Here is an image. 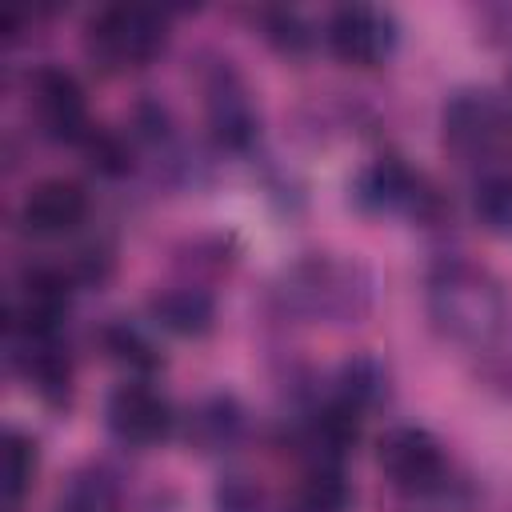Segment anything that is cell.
Returning <instances> with one entry per match:
<instances>
[{
    "mask_svg": "<svg viewBox=\"0 0 512 512\" xmlns=\"http://www.w3.org/2000/svg\"><path fill=\"white\" fill-rule=\"evenodd\" d=\"M428 320L432 328L468 348H484L508 320L500 280L472 260H440L428 276Z\"/></svg>",
    "mask_w": 512,
    "mask_h": 512,
    "instance_id": "cell-1",
    "label": "cell"
},
{
    "mask_svg": "<svg viewBox=\"0 0 512 512\" xmlns=\"http://www.w3.org/2000/svg\"><path fill=\"white\" fill-rule=\"evenodd\" d=\"M280 304L312 324H360L372 308V272L352 256L308 252L284 268Z\"/></svg>",
    "mask_w": 512,
    "mask_h": 512,
    "instance_id": "cell-2",
    "label": "cell"
},
{
    "mask_svg": "<svg viewBox=\"0 0 512 512\" xmlns=\"http://www.w3.org/2000/svg\"><path fill=\"white\" fill-rule=\"evenodd\" d=\"M444 148L456 164L496 172L500 160L512 152V112L488 88H460L440 116Z\"/></svg>",
    "mask_w": 512,
    "mask_h": 512,
    "instance_id": "cell-3",
    "label": "cell"
},
{
    "mask_svg": "<svg viewBox=\"0 0 512 512\" xmlns=\"http://www.w3.org/2000/svg\"><path fill=\"white\" fill-rule=\"evenodd\" d=\"M168 44V20L144 4H108L84 24V52L104 72L148 68Z\"/></svg>",
    "mask_w": 512,
    "mask_h": 512,
    "instance_id": "cell-4",
    "label": "cell"
},
{
    "mask_svg": "<svg viewBox=\"0 0 512 512\" xmlns=\"http://www.w3.org/2000/svg\"><path fill=\"white\" fill-rule=\"evenodd\" d=\"M376 464H380L384 480L408 496H432L448 480V456H444L440 440L416 424L388 428L376 444Z\"/></svg>",
    "mask_w": 512,
    "mask_h": 512,
    "instance_id": "cell-5",
    "label": "cell"
},
{
    "mask_svg": "<svg viewBox=\"0 0 512 512\" xmlns=\"http://www.w3.org/2000/svg\"><path fill=\"white\" fill-rule=\"evenodd\" d=\"M352 200L364 208V212H404V216H416V220H432L440 212V200L432 192V184L412 172L400 156H380L372 160L368 168H360L356 184H352Z\"/></svg>",
    "mask_w": 512,
    "mask_h": 512,
    "instance_id": "cell-6",
    "label": "cell"
},
{
    "mask_svg": "<svg viewBox=\"0 0 512 512\" xmlns=\"http://www.w3.org/2000/svg\"><path fill=\"white\" fill-rule=\"evenodd\" d=\"M324 40L340 64L376 68L396 48V20H392V12L376 8V4H340L328 16Z\"/></svg>",
    "mask_w": 512,
    "mask_h": 512,
    "instance_id": "cell-7",
    "label": "cell"
},
{
    "mask_svg": "<svg viewBox=\"0 0 512 512\" xmlns=\"http://www.w3.org/2000/svg\"><path fill=\"white\" fill-rule=\"evenodd\" d=\"M104 420H108V432L120 444L152 448V444L168 440V432L176 424V412H172L168 396L160 388H152L148 380H124L108 392Z\"/></svg>",
    "mask_w": 512,
    "mask_h": 512,
    "instance_id": "cell-8",
    "label": "cell"
},
{
    "mask_svg": "<svg viewBox=\"0 0 512 512\" xmlns=\"http://www.w3.org/2000/svg\"><path fill=\"white\" fill-rule=\"evenodd\" d=\"M32 112H36V124L48 140L84 144V136L92 132L84 88L64 68H40L32 76Z\"/></svg>",
    "mask_w": 512,
    "mask_h": 512,
    "instance_id": "cell-9",
    "label": "cell"
},
{
    "mask_svg": "<svg viewBox=\"0 0 512 512\" xmlns=\"http://www.w3.org/2000/svg\"><path fill=\"white\" fill-rule=\"evenodd\" d=\"M204 112H208V128H212V140L228 152H244L256 132H260V116H256V104L244 88V80L220 64L212 68L208 84H204Z\"/></svg>",
    "mask_w": 512,
    "mask_h": 512,
    "instance_id": "cell-10",
    "label": "cell"
},
{
    "mask_svg": "<svg viewBox=\"0 0 512 512\" xmlns=\"http://www.w3.org/2000/svg\"><path fill=\"white\" fill-rule=\"evenodd\" d=\"M84 216H88V192L64 176L32 184L20 200V228L28 236H40V240L76 232L84 224Z\"/></svg>",
    "mask_w": 512,
    "mask_h": 512,
    "instance_id": "cell-11",
    "label": "cell"
},
{
    "mask_svg": "<svg viewBox=\"0 0 512 512\" xmlns=\"http://www.w3.org/2000/svg\"><path fill=\"white\" fill-rule=\"evenodd\" d=\"M8 344L12 364L36 388V396L48 404H64L72 392V360L60 344V332H8Z\"/></svg>",
    "mask_w": 512,
    "mask_h": 512,
    "instance_id": "cell-12",
    "label": "cell"
},
{
    "mask_svg": "<svg viewBox=\"0 0 512 512\" xmlns=\"http://www.w3.org/2000/svg\"><path fill=\"white\" fill-rule=\"evenodd\" d=\"M148 312L160 328L176 332V336H204L216 320V304L204 288L196 284H176V288H160L148 300Z\"/></svg>",
    "mask_w": 512,
    "mask_h": 512,
    "instance_id": "cell-13",
    "label": "cell"
},
{
    "mask_svg": "<svg viewBox=\"0 0 512 512\" xmlns=\"http://www.w3.org/2000/svg\"><path fill=\"white\" fill-rule=\"evenodd\" d=\"M384 392H388V376H384L380 360H372V356H352V360L340 368V376H336L332 400L344 404V408L356 412V416H368V412L384 400Z\"/></svg>",
    "mask_w": 512,
    "mask_h": 512,
    "instance_id": "cell-14",
    "label": "cell"
},
{
    "mask_svg": "<svg viewBox=\"0 0 512 512\" xmlns=\"http://www.w3.org/2000/svg\"><path fill=\"white\" fill-rule=\"evenodd\" d=\"M472 212L488 236L512 240V168L484 172L472 188Z\"/></svg>",
    "mask_w": 512,
    "mask_h": 512,
    "instance_id": "cell-15",
    "label": "cell"
},
{
    "mask_svg": "<svg viewBox=\"0 0 512 512\" xmlns=\"http://www.w3.org/2000/svg\"><path fill=\"white\" fill-rule=\"evenodd\" d=\"M240 424H244L240 404H236L232 396H212V400H204V404L192 412L188 436H192V444H196L200 452H220V448L236 444Z\"/></svg>",
    "mask_w": 512,
    "mask_h": 512,
    "instance_id": "cell-16",
    "label": "cell"
},
{
    "mask_svg": "<svg viewBox=\"0 0 512 512\" xmlns=\"http://www.w3.org/2000/svg\"><path fill=\"white\" fill-rule=\"evenodd\" d=\"M60 512H120V488L112 472L104 468H84L68 480L60 492Z\"/></svg>",
    "mask_w": 512,
    "mask_h": 512,
    "instance_id": "cell-17",
    "label": "cell"
},
{
    "mask_svg": "<svg viewBox=\"0 0 512 512\" xmlns=\"http://www.w3.org/2000/svg\"><path fill=\"white\" fill-rule=\"evenodd\" d=\"M100 344H104V352H108L116 364H124V368H132V372H156V368H160V352L152 348V340H148L140 328L124 324V320L108 324V328L100 332Z\"/></svg>",
    "mask_w": 512,
    "mask_h": 512,
    "instance_id": "cell-18",
    "label": "cell"
},
{
    "mask_svg": "<svg viewBox=\"0 0 512 512\" xmlns=\"http://www.w3.org/2000/svg\"><path fill=\"white\" fill-rule=\"evenodd\" d=\"M32 476H36V440L24 436L20 428H8L4 432V496L12 508L32 488Z\"/></svg>",
    "mask_w": 512,
    "mask_h": 512,
    "instance_id": "cell-19",
    "label": "cell"
},
{
    "mask_svg": "<svg viewBox=\"0 0 512 512\" xmlns=\"http://www.w3.org/2000/svg\"><path fill=\"white\" fill-rule=\"evenodd\" d=\"M84 152H88V160H92V168H100V172H108V176H120V172H128V144L116 136V132H108V128H92L88 136H84Z\"/></svg>",
    "mask_w": 512,
    "mask_h": 512,
    "instance_id": "cell-20",
    "label": "cell"
},
{
    "mask_svg": "<svg viewBox=\"0 0 512 512\" xmlns=\"http://www.w3.org/2000/svg\"><path fill=\"white\" fill-rule=\"evenodd\" d=\"M268 40H272L280 52H304V48L312 44V32H308V24H304L296 12L276 8V12H268Z\"/></svg>",
    "mask_w": 512,
    "mask_h": 512,
    "instance_id": "cell-21",
    "label": "cell"
},
{
    "mask_svg": "<svg viewBox=\"0 0 512 512\" xmlns=\"http://www.w3.org/2000/svg\"><path fill=\"white\" fill-rule=\"evenodd\" d=\"M264 496L248 476H224L216 484V512H260Z\"/></svg>",
    "mask_w": 512,
    "mask_h": 512,
    "instance_id": "cell-22",
    "label": "cell"
}]
</instances>
